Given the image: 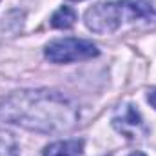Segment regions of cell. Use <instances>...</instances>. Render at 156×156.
<instances>
[{
  "label": "cell",
  "mask_w": 156,
  "mask_h": 156,
  "mask_svg": "<svg viewBox=\"0 0 156 156\" xmlns=\"http://www.w3.org/2000/svg\"><path fill=\"white\" fill-rule=\"evenodd\" d=\"M129 156H145L144 153H140V151H136V153H133V154H129Z\"/></svg>",
  "instance_id": "obj_10"
},
{
  "label": "cell",
  "mask_w": 156,
  "mask_h": 156,
  "mask_svg": "<svg viewBox=\"0 0 156 156\" xmlns=\"http://www.w3.org/2000/svg\"><path fill=\"white\" fill-rule=\"evenodd\" d=\"M0 120L37 133H66L76 125L78 111L55 91H18L0 105Z\"/></svg>",
  "instance_id": "obj_1"
},
{
  "label": "cell",
  "mask_w": 156,
  "mask_h": 156,
  "mask_svg": "<svg viewBox=\"0 0 156 156\" xmlns=\"http://www.w3.org/2000/svg\"><path fill=\"white\" fill-rule=\"evenodd\" d=\"M113 125L120 134H123L129 140H142L149 133L140 111L133 104H123L118 107L113 116Z\"/></svg>",
  "instance_id": "obj_4"
},
{
  "label": "cell",
  "mask_w": 156,
  "mask_h": 156,
  "mask_svg": "<svg viewBox=\"0 0 156 156\" xmlns=\"http://www.w3.org/2000/svg\"><path fill=\"white\" fill-rule=\"evenodd\" d=\"M83 140H60L45 147L44 156H82Z\"/></svg>",
  "instance_id": "obj_6"
},
{
  "label": "cell",
  "mask_w": 156,
  "mask_h": 156,
  "mask_svg": "<svg viewBox=\"0 0 156 156\" xmlns=\"http://www.w3.org/2000/svg\"><path fill=\"white\" fill-rule=\"evenodd\" d=\"M123 16L133 24L154 27L156 26V9L147 0H122Z\"/></svg>",
  "instance_id": "obj_5"
},
{
  "label": "cell",
  "mask_w": 156,
  "mask_h": 156,
  "mask_svg": "<svg viewBox=\"0 0 156 156\" xmlns=\"http://www.w3.org/2000/svg\"><path fill=\"white\" fill-rule=\"evenodd\" d=\"M0 156H18V147L15 138L0 129Z\"/></svg>",
  "instance_id": "obj_8"
},
{
  "label": "cell",
  "mask_w": 156,
  "mask_h": 156,
  "mask_svg": "<svg viewBox=\"0 0 156 156\" xmlns=\"http://www.w3.org/2000/svg\"><path fill=\"white\" fill-rule=\"evenodd\" d=\"M73 2H80V0H73Z\"/></svg>",
  "instance_id": "obj_11"
},
{
  "label": "cell",
  "mask_w": 156,
  "mask_h": 156,
  "mask_svg": "<svg viewBox=\"0 0 156 156\" xmlns=\"http://www.w3.org/2000/svg\"><path fill=\"white\" fill-rule=\"evenodd\" d=\"M85 26L98 35H109L120 29L123 22L122 2H98L85 11Z\"/></svg>",
  "instance_id": "obj_3"
},
{
  "label": "cell",
  "mask_w": 156,
  "mask_h": 156,
  "mask_svg": "<svg viewBox=\"0 0 156 156\" xmlns=\"http://www.w3.org/2000/svg\"><path fill=\"white\" fill-rule=\"evenodd\" d=\"M98 47L82 38H58L45 45V58L53 64H69L98 56Z\"/></svg>",
  "instance_id": "obj_2"
},
{
  "label": "cell",
  "mask_w": 156,
  "mask_h": 156,
  "mask_svg": "<svg viewBox=\"0 0 156 156\" xmlns=\"http://www.w3.org/2000/svg\"><path fill=\"white\" fill-rule=\"evenodd\" d=\"M76 24V13L73 7H60L53 16H51V26L56 29H69Z\"/></svg>",
  "instance_id": "obj_7"
},
{
  "label": "cell",
  "mask_w": 156,
  "mask_h": 156,
  "mask_svg": "<svg viewBox=\"0 0 156 156\" xmlns=\"http://www.w3.org/2000/svg\"><path fill=\"white\" fill-rule=\"evenodd\" d=\"M147 100H149V104H151V105L156 109V89L149 91V94H147Z\"/></svg>",
  "instance_id": "obj_9"
}]
</instances>
